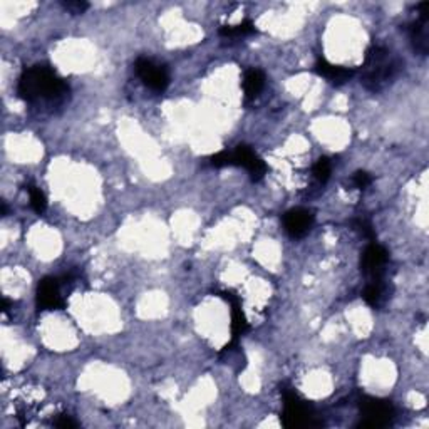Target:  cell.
<instances>
[{
	"label": "cell",
	"instance_id": "obj_4",
	"mask_svg": "<svg viewBox=\"0 0 429 429\" xmlns=\"http://www.w3.org/2000/svg\"><path fill=\"white\" fill-rule=\"evenodd\" d=\"M360 412H362L364 428H384L394 418V408L389 401L364 398L360 401Z\"/></svg>",
	"mask_w": 429,
	"mask_h": 429
},
{
	"label": "cell",
	"instance_id": "obj_3",
	"mask_svg": "<svg viewBox=\"0 0 429 429\" xmlns=\"http://www.w3.org/2000/svg\"><path fill=\"white\" fill-rule=\"evenodd\" d=\"M283 414L282 423L286 428L299 429V428H310L315 426L314 412L308 408V404L304 403L292 389H283Z\"/></svg>",
	"mask_w": 429,
	"mask_h": 429
},
{
	"label": "cell",
	"instance_id": "obj_15",
	"mask_svg": "<svg viewBox=\"0 0 429 429\" xmlns=\"http://www.w3.org/2000/svg\"><path fill=\"white\" fill-rule=\"evenodd\" d=\"M254 32H256L255 24L252 21H248V19H245V21H242L240 24H236V26L220 27V35H222V37H231V39L245 37V35L254 34Z\"/></svg>",
	"mask_w": 429,
	"mask_h": 429
},
{
	"label": "cell",
	"instance_id": "obj_9",
	"mask_svg": "<svg viewBox=\"0 0 429 429\" xmlns=\"http://www.w3.org/2000/svg\"><path fill=\"white\" fill-rule=\"evenodd\" d=\"M37 307L42 310H59L64 307L61 283L54 277L41 280L37 287Z\"/></svg>",
	"mask_w": 429,
	"mask_h": 429
},
{
	"label": "cell",
	"instance_id": "obj_8",
	"mask_svg": "<svg viewBox=\"0 0 429 429\" xmlns=\"http://www.w3.org/2000/svg\"><path fill=\"white\" fill-rule=\"evenodd\" d=\"M231 156H234V164L245 168L254 182H260L267 175V164L263 163L262 158L256 156L250 146L240 144V146H236L235 153H231Z\"/></svg>",
	"mask_w": 429,
	"mask_h": 429
},
{
	"label": "cell",
	"instance_id": "obj_12",
	"mask_svg": "<svg viewBox=\"0 0 429 429\" xmlns=\"http://www.w3.org/2000/svg\"><path fill=\"white\" fill-rule=\"evenodd\" d=\"M315 71H317V74L322 76L324 79H327V81H331L334 84L347 82L349 79L354 76V71L349 69V67L334 66V64L327 62L326 59H319V61H317Z\"/></svg>",
	"mask_w": 429,
	"mask_h": 429
},
{
	"label": "cell",
	"instance_id": "obj_5",
	"mask_svg": "<svg viewBox=\"0 0 429 429\" xmlns=\"http://www.w3.org/2000/svg\"><path fill=\"white\" fill-rule=\"evenodd\" d=\"M134 67L139 79H141L144 86L150 87V89L156 92H164L166 87L170 86V76H168L166 69H164L163 66H158V64L151 61V59L139 58L138 61H136Z\"/></svg>",
	"mask_w": 429,
	"mask_h": 429
},
{
	"label": "cell",
	"instance_id": "obj_18",
	"mask_svg": "<svg viewBox=\"0 0 429 429\" xmlns=\"http://www.w3.org/2000/svg\"><path fill=\"white\" fill-rule=\"evenodd\" d=\"M354 228L358 231H360V234H362V236H366V238H369V240H374V228H372V225H371V222H369V220H366V218H362V216H360V218H358V220H354Z\"/></svg>",
	"mask_w": 429,
	"mask_h": 429
},
{
	"label": "cell",
	"instance_id": "obj_22",
	"mask_svg": "<svg viewBox=\"0 0 429 429\" xmlns=\"http://www.w3.org/2000/svg\"><path fill=\"white\" fill-rule=\"evenodd\" d=\"M54 426L67 429V428H76V426H78V423H76V421L72 419L71 416H67V414H61V416H59L58 419L54 421Z\"/></svg>",
	"mask_w": 429,
	"mask_h": 429
},
{
	"label": "cell",
	"instance_id": "obj_14",
	"mask_svg": "<svg viewBox=\"0 0 429 429\" xmlns=\"http://www.w3.org/2000/svg\"><path fill=\"white\" fill-rule=\"evenodd\" d=\"M265 86V76L259 69H248L243 76V91L247 99H255Z\"/></svg>",
	"mask_w": 429,
	"mask_h": 429
},
{
	"label": "cell",
	"instance_id": "obj_20",
	"mask_svg": "<svg viewBox=\"0 0 429 429\" xmlns=\"http://www.w3.org/2000/svg\"><path fill=\"white\" fill-rule=\"evenodd\" d=\"M62 7L67 12H71V14L78 15L84 14V10H87V7H89V3L82 2V0H69V2H62Z\"/></svg>",
	"mask_w": 429,
	"mask_h": 429
},
{
	"label": "cell",
	"instance_id": "obj_23",
	"mask_svg": "<svg viewBox=\"0 0 429 429\" xmlns=\"http://www.w3.org/2000/svg\"><path fill=\"white\" fill-rule=\"evenodd\" d=\"M10 310V302H9V299H3L2 300V312L3 314H7V312Z\"/></svg>",
	"mask_w": 429,
	"mask_h": 429
},
{
	"label": "cell",
	"instance_id": "obj_10",
	"mask_svg": "<svg viewBox=\"0 0 429 429\" xmlns=\"http://www.w3.org/2000/svg\"><path fill=\"white\" fill-rule=\"evenodd\" d=\"M314 225V215L306 208H294L283 215V228L292 238H302Z\"/></svg>",
	"mask_w": 429,
	"mask_h": 429
},
{
	"label": "cell",
	"instance_id": "obj_13",
	"mask_svg": "<svg viewBox=\"0 0 429 429\" xmlns=\"http://www.w3.org/2000/svg\"><path fill=\"white\" fill-rule=\"evenodd\" d=\"M386 299H387V287L386 283H384V280L383 279L371 280L369 286L366 287V290H364V300H366L371 307L379 308L384 302H386Z\"/></svg>",
	"mask_w": 429,
	"mask_h": 429
},
{
	"label": "cell",
	"instance_id": "obj_2",
	"mask_svg": "<svg viewBox=\"0 0 429 429\" xmlns=\"http://www.w3.org/2000/svg\"><path fill=\"white\" fill-rule=\"evenodd\" d=\"M401 64L394 54L384 46H371L360 67V84L371 92H379L394 81Z\"/></svg>",
	"mask_w": 429,
	"mask_h": 429
},
{
	"label": "cell",
	"instance_id": "obj_6",
	"mask_svg": "<svg viewBox=\"0 0 429 429\" xmlns=\"http://www.w3.org/2000/svg\"><path fill=\"white\" fill-rule=\"evenodd\" d=\"M429 2H423L418 6V17L409 26V39H411L412 49L418 54L426 55L429 49Z\"/></svg>",
	"mask_w": 429,
	"mask_h": 429
},
{
	"label": "cell",
	"instance_id": "obj_19",
	"mask_svg": "<svg viewBox=\"0 0 429 429\" xmlns=\"http://www.w3.org/2000/svg\"><path fill=\"white\" fill-rule=\"evenodd\" d=\"M210 163H211V166H215V168L230 166V164H234V156L228 153V151H222V153L211 156Z\"/></svg>",
	"mask_w": 429,
	"mask_h": 429
},
{
	"label": "cell",
	"instance_id": "obj_17",
	"mask_svg": "<svg viewBox=\"0 0 429 429\" xmlns=\"http://www.w3.org/2000/svg\"><path fill=\"white\" fill-rule=\"evenodd\" d=\"M331 171H332V166H331V161H329L327 158H320L319 161L315 163L314 166V176L317 180H319L320 183H326L329 180V176H331Z\"/></svg>",
	"mask_w": 429,
	"mask_h": 429
},
{
	"label": "cell",
	"instance_id": "obj_1",
	"mask_svg": "<svg viewBox=\"0 0 429 429\" xmlns=\"http://www.w3.org/2000/svg\"><path fill=\"white\" fill-rule=\"evenodd\" d=\"M67 91L66 82L47 66H34L22 72L17 84V94L27 103L52 101Z\"/></svg>",
	"mask_w": 429,
	"mask_h": 429
},
{
	"label": "cell",
	"instance_id": "obj_11",
	"mask_svg": "<svg viewBox=\"0 0 429 429\" xmlns=\"http://www.w3.org/2000/svg\"><path fill=\"white\" fill-rule=\"evenodd\" d=\"M223 299H227L231 306V342L225 346V351H230L231 346H235L236 340H238L240 335L248 329L245 314L242 310V302H240V297H236L231 294V292H223L222 294Z\"/></svg>",
	"mask_w": 429,
	"mask_h": 429
},
{
	"label": "cell",
	"instance_id": "obj_21",
	"mask_svg": "<svg viewBox=\"0 0 429 429\" xmlns=\"http://www.w3.org/2000/svg\"><path fill=\"white\" fill-rule=\"evenodd\" d=\"M352 183H354V186L359 188V190H364V188H367L369 184L372 183V178L366 171H358V173L352 176Z\"/></svg>",
	"mask_w": 429,
	"mask_h": 429
},
{
	"label": "cell",
	"instance_id": "obj_16",
	"mask_svg": "<svg viewBox=\"0 0 429 429\" xmlns=\"http://www.w3.org/2000/svg\"><path fill=\"white\" fill-rule=\"evenodd\" d=\"M29 196H30V204L37 213H44L47 208V200L46 195L39 190L37 186H30L29 188Z\"/></svg>",
	"mask_w": 429,
	"mask_h": 429
},
{
	"label": "cell",
	"instance_id": "obj_7",
	"mask_svg": "<svg viewBox=\"0 0 429 429\" xmlns=\"http://www.w3.org/2000/svg\"><path fill=\"white\" fill-rule=\"evenodd\" d=\"M389 262V254L384 247L378 243H371L364 250L362 259H360V270L366 274L371 280H380L386 270Z\"/></svg>",
	"mask_w": 429,
	"mask_h": 429
}]
</instances>
